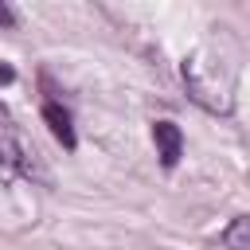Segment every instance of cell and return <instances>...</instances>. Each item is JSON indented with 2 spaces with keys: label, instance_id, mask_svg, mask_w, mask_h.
<instances>
[{
  "label": "cell",
  "instance_id": "obj_3",
  "mask_svg": "<svg viewBox=\"0 0 250 250\" xmlns=\"http://www.w3.org/2000/svg\"><path fill=\"white\" fill-rule=\"evenodd\" d=\"M20 133H16V121H12V113L0 105V164H20Z\"/></svg>",
  "mask_w": 250,
  "mask_h": 250
},
{
  "label": "cell",
  "instance_id": "obj_6",
  "mask_svg": "<svg viewBox=\"0 0 250 250\" xmlns=\"http://www.w3.org/2000/svg\"><path fill=\"white\" fill-rule=\"evenodd\" d=\"M12 78H16V70L12 66H0V82H12Z\"/></svg>",
  "mask_w": 250,
  "mask_h": 250
},
{
  "label": "cell",
  "instance_id": "obj_1",
  "mask_svg": "<svg viewBox=\"0 0 250 250\" xmlns=\"http://www.w3.org/2000/svg\"><path fill=\"white\" fill-rule=\"evenodd\" d=\"M152 141H156L160 164H164V168H176V160H180V152H184V133H180L172 121H156V125H152Z\"/></svg>",
  "mask_w": 250,
  "mask_h": 250
},
{
  "label": "cell",
  "instance_id": "obj_4",
  "mask_svg": "<svg viewBox=\"0 0 250 250\" xmlns=\"http://www.w3.org/2000/svg\"><path fill=\"white\" fill-rule=\"evenodd\" d=\"M223 242H227V250H250V219H246V215H238V219L227 227Z\"/></svg>",
  "mask_w": 250,
  "mask_h": 250
},
{
  "label": "cell",
  "instance_id": "obj_5",
  "mask_svg": "<svg viewBox=\"0 0 250 250\" xmlns=\"http://www.w3.org/2000/svg\"><path fill=\"white\" fill-rule=\"evenodd\" d=\"M0 23H4V27H12V23H16V12H12L8 4H0Z\"/></svg>",
  "mask_w": 250,
  "mask_h": 250
},
{
  "label": "cell",
  "instance_id": "obj_2",
  "mask_svg": "<svg viewBox=\"0 0 250 250\" xmlns=\"http://www.w3.org/2000/svg\"><path fill=\"white\" fill-rule=\"evenodd\" d=\"M43 121H47V125H51V133L62 141V148H74V145H78L74 125H70V113H66L59 102H47V105H43Z\"/></svg>",
  "mask_w": 250,
  "mask_h": 250
}]
</instances>
